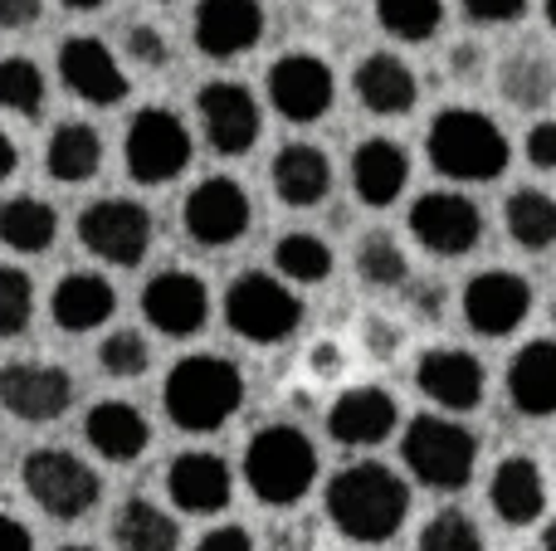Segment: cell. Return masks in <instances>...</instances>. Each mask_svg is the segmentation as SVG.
Wrapping results in <instances>:
<instances>
[{
  "mask_svg": "<svg viewBox=\"0 0 556 551\" xmlns=\"http://www.w3.org/2000/svg\"><path fill=\"white\" fill-rule=\"evenodd\" d=\"M410 513V488L386 464H352L327 484V517L346 542H391Z\"/></svg>",
  "mask_w": 556,
  "mask_h": 551,
  "instance_id": "obj_1",
  "label": "cell"
},
{
  "mask_svg": "<svg viewBox=\"0 0 556 551\" xmlns=\"http://www.w3.org/2000/svg\"><path fill=\"white\" fill-rule=\"evenodd\" d=\"M162 406L172 415L176 430L186 435H215L220 425H230L244 406V371L230 357H181L162 381Z\"/></svg>",
  "mask_w": 556,
  "mask_h": 551,
  "instance_id": "obj_2",
  "label": "cell"
},
{
  "mask_svg": "<svg viewBox=\"0 0 556 551\" xmlns=\"http://www.w3.org/2000/svg\"><path fill=\"white\" fill-rule=\"evenodd\" d=\"M425 156L440 176L450 181H498L513 162V146L503 137V127L493 117H483L479 107H444L434 113L430 132H425Z\"/></svg>",
  "mask_w": 556,
  "mask_h": 551,
  "instance_id": "obj_3",
  "label": "cell"
},
{
  "mask_svg": "<svg viewBox=\"0 0 556 551\" xmlns=\"http://www.w3.org/2000/svg\"><path fill=\"white\" fill-rule=\"evenodd\" d=\"M244 484L264 508H293L317 484V449L298 425H264L244 445Z\"/></svg>",
  "mask_w": 556,
  "mask_h": 551,
  "instance_id": "obj_4",
  "label": "cell"
},
{
  "mask_svg": "<svg viewBox=\"0 0 556 551\" xmlns=\"http://www.w3.org/2000/svg\"><path fill=\"white\" fill-rule=\"evenodd\" d=\"M401 459L425 488L459 494V488H469L473 464H479V439L450 415H415L405 425Z\"/></svg>",
  "mask_w": 556,
  "mask_h": 551,
  "instance_id": "obj_5",
  "label": "cell"
},
{
  "mask_svg": "<svg viewBox=\"0 0 556 551\" xmlns=\"http://www.w3.org/2000/svg\"><path fill=\"white\" fill-rule=\"evenodd\" d=\"M20 484H25L29 503L45 517H54V523H78L103 498L98 474L78 454H68V449H35V454H25Z\"/></svg>",
  "mask_w": 556,
  "mask_h": 551,
  "instance_id": "obj_6",
  "label": "cell"
},
{
  "mask_svg": "<svg viewBox=\"0 0 556 551\" xmlns=\"http://www.w3.org/2000/svg\"><path fill=\"white\" fill-rule=\"evenodd\" d=\"M225 322H230L244 342L274 347V342H288L298 332V322H303V298H298L283 279H269V273L250 269L225 289Z\"/></svg>",
  "mask_w": 556,
  "mask_h": 551,
  "instance_id": "obj_7",
  "label": "cell"
},
{
  "mask_svg": "<svg viewBox=\"0 0 556 551\" xmlns=\"http://www.w3.org/2000/svg\"><path fill=\"white\" fill-rule=\"evenodd\" d=\"M123 162L137 185H166L191 166V127L172 107H142L127 123Z\"/></svg>",
  "mask_w": 556,
  "mask_h": 551,
  "instance_id": "obj_8",
  "label": "cell"
},
{
  "mask_svg": "<svg viewBox=\"0 0 556 551\" xmlns=\"http://www.w3.org/2000/svg\"><path fill=\"white\" fill-rule=\"evenodd\" d=\"M78 244L113 269H137L152 249V210L142 201H93L78 215Z\"/></svg>",
  "mask_w": 556,
  "mask_h": 551,
  "instance_id": "obj_9",
  "label": "cell"
},
{
  "mask_svg": "<svg viewBox=\"0 0 556 551\" xmlns=\"http://www.w3.org/2000/svg\"><path fill=\"white\" fill-rule=\"evenodd\" d=\"M250 220H254V205H250V195H244V185L230 181V176H205L181 205L186 234H191L195 244H205V249L244 240Z\"/></svg>",
  "mask_w": 556,
  "mask_h": 551,
  "instance_id": "obj_10",
  "label": "cell"
},
{
  "mask_svg": "<svg viewBox=\"0 0 556 551\" xmlns=\"http://www.w3.org/2000/svg\"><path fill=\"white\" fill-rule=\"evenodd\" d=\"M410 234L440 259H459L483 240V210L459 191H425L410 205Z\"/></svg>",
  "mask_w": 556,
  "mask_h": 551,
  "instance_id": "obj_11",
  "label": "cell"
},
{
  "mask_svg": "<svg viewBox=\"0 0 556 551\" xmlns=\"http://www.w3.org/2000/svg\"><path fill=\"white\" fill-rule=\"evenodd\" d=\"M0 406L25 425H49L74 406V376L54 361H10L0 367Z\"/></svg>",
  "mask_w": 556,
  "mask_h": 551,
  "instance_id": "obj_12",
  "label": "cell"
},
{
  "mask_svg": "<svg viewBox=\"0 0 556 551\" xmlns=\"http://www.w3.org/2000/svg\"><path fill=\"white\" fill-rule=\"evenodd\" d=\"M532 312V283L513 269H483L464 289V318L479 337H513Z\"/></svg>",
  "mask_w": 556,
  "mask_h": 551,
  "instance_id": "obj_13",
  "label": "cell"
},
{
  "mask_svg": "<svg viewBox=\"0 0 556 551\" xmlns=\"http://www.w3.org/2000/svg\"><path fill=\"white\" fill-rule=\"evenodd\" d=\"M142 318L162 337H195L211 322V289H205V279H195L186 269H162L142 289Z\"/></svg>",
  "mask_w": 556,
  "mask_h": 551,
  "instance_id": "obj_14",
  "label": "cell"
},
{
  "mask_svg": "<svg viewBox=\"0 0 556 551\" xmlns=\"http://www.w3.org/2000/svg\"><path fill=\"white\" fill-rule=\"evenodd\" d=\"M59 78L74 98H84L88 107H113L127 98V74L113 59V49L98 35H68L59 44Z\"/></svg>",
  "mask_w": 556,
  "mask_h": 551,
  "instance_id": "obj_15",
  "label": "cell"
},
{
  "mask_svg": "<svg viewBox=\"0 0 556 551\" xmlns=\"http://www.w3.org/2000/svg\"><path fill=\"white\" fill-rule=\"evenodd\" d=\"M195 113H201L205 142L220 156H244L254 142H260V103L244 84H205L195 93Z\"/></svg>",
  "mask_w": 556,
  "mask_h": 551,
  "instance_id": "obj_16",
  "label": "cell"
},
{
  "mask_svg": "<svg viewBox=\"0 0 556 551\" xmlns=\"http://www.w3.org/2000/svg\"><path fill=\"white\" fill-rule=\"evenodd\" d=\"M337 98L332 68L317 54H283L269 68V103L288 123H317Z\"/></svg>",
  "mask_w": 556,
  "mask_h": 551,
  "instance_id": "obj_17",
  "label": "cell"
},
{
  "mask_svg": "<svg viewBox=\"0 0 556 551\" xmlns=\"http://www.w3.org/2000/svg\"><path fill=\"white\" fill-rule=\"evenodd\" d=\"M166 494H172V503L181 508V513L215 517L230 508L235 474L220 454H211V449H186V454H176L172 469H166Z\"/></svg>",
  "mask_w": 556,
  "mask_h": 551,
  "instance_id": "obj_18",
  "label": "cell"
},
{
  "mask_svg": "<svg viewBox=\"0 0 556 551\" xmlns=\"http://www.w3.org/2000/svg\"><path fill=\"white\" fill-rule=\"evenodd\" d=\"M395 425H401V410H395L391 390H381V386H352L327 410V435L346 449L386 445L395 435Z\"/></svg>",
  "mask_w": 556,
  "mask_h": 551,
  "instance_id": "obj_19",
  "label": "cell"
},
{
  "mask_svg": "<svg viewBox=\"0 0 556 551\" xmlns=\"http://www.w3.org/2000/svg\"><path fill=\"white\" fill-rule=\"evenodd\" d=\"M483 381H489L483 376V361L464 347H430L420 357V367H415V386H420L444 415H450V410L464 415V410L479 406Z\"/></svg>",
  "mask_w": 556,
  "mask_h": 551,
  "instance_id": "obj_20",
  "label": "cell"
},
{
  "mask_svg": "<svg viewBox=\"0 0 556 551\" xmlns=\"http://www.w3.org/2000/svg\"><path fill=\"white\" fill-rule=\"evenodd\" d=\"M191 29H195V49L205 59L250 54L264 39V5L260 0H201Z\"/></svg>",
  "mask_w": 556,
  "mask_h": 551,
  "instance_id": "obj_21",
  "label": "cell"
},
{
  "mask_svg": "<svg viewBox=\"0 0 556 551\" xmlns=\"http://www.w3.org/2000/svg\"><path fill=\"white\" fill-rule=\"evenodd\" d=\"M405 181H410V156L391 137H366L352 152V191L371 210H386V205L401 201Z\"/></svg>",
  "mask_w": 556,
  "mask_h": 551,
  "instance_id": "obj_22",
  "label": "cell"
},
{
  "mask_svg": "<svg viewBox=\"0 0 556 551\" xmlns=\"http://www.w3.org/2000/svg\"><path fill=\"white\" fill-rule=\"evenodd\" d=\"M117 312V289L93 269H74L49 293V318L59 332H93Z\"/></svg>",
  "mask_w": 556,
  "mask_h": 551,
  "instance_id": "obj_23",
  "label": "cell"
},
{
  "mask_svg": "<svg viewBox=\"0 0 556 551\" xmlns=\"http://www.w3.org/2000/svg\"><path fill=\"white\" fill-rule=\"evenodd\" d=\"M352 88L366 113H376V117H401V113H410L415 98H420L415 68L405 64L401 54H386V49L381 54H366L362 64H356Z\"/></svg>",
  "mask_w": 556,
  "mask_h": 551,
  "instance_id": "obj_24",
  "label": "cell"
},
{
  "mask_svg": "<svg viewBox=\"0 0 556 551\" xmlns=\"http://www.w3.org/2000/svg\"><path fill=\"white\" fill-rule=\"evenodd\" d=\"M489 503L508 527H532L547 513V484L528 454H508L489 478Z\"/></svg>",
  "mask_w": 556,
  "mask_h": 551,
  "instance_id": "obj_25",
  "label": "cell"
},
{
  "mask_svg": "<svg viewBox=\"0 0 556 551\" xmlns=\"http://www.w3.org/2000/svg\"><path fill=\"white\" fill-rule=\"evenodd\" d=\"M508 400L532 420L556 415V342L538 337L508 361Z\"/></svg>",
  "mask_w": 556,
  "mask_h": 551,
  "instance_id": "obj_26",
  "label": "cell"
},
{
  "mask_svg": "<svg viewBox=\"0 0 556 551\" xmlns=\"http://www.w3.org/2000/svg\"><path fill=\"white\" fill-rule=\"evenodd\" d=\"M84 439L103 459H113V464H132V459H142L147 445H152V425H147V415L137 406H127V400H103V406L88 410Z\"/></svg>",
  "mask_w": 556,
  "mask_h": 551,
  "instance_id": "obj_27",
  "label": "cell"
},
{
  "mask_svg": "<svg viewBox=\"0 0 556 551\" xmlns=\"http://www.w3.org/2000/svg\"><path fill=\"white\" fill-rule=\"evenodd\" d=\"M269 176H274L278 201L293 205V210H307V205L327 201V191H332V162H327V152L313 146V142L278 146Z\"/></svg>",
  "mask_w": 556,
  "mask_h": 551,
  "instance_id": "obj_28",
  "label": "cell"
},
{
  "mask_svg": "<svg viewBox=\"0 0 556 551\" xmlns=\"http://www.w3.org/2000/svg\"><path fill=\"white\" fill-rule=\"evenodd\" d=\"M117 551H181V523L152 498H127L113 517Z\"/></svg>",
  "mask_w": 556,
  "mask_h": 551,
  "instance_id": "obj_29",
  "label": "cell"
},
{
  "mask_svg": "<svg viewBox=\"0 0 556 551\" xmlns=\"http://www.w3.org/2000/svg\"><path fill=\"white\" fill-rule=\"evenodd\" d=\"M98 166H103V137H98V127H88V123L54 127V137H49V146H45V171L54 176L59 185L93 181Z\"/></svg>",
  "mask_w": 556,
  "mask_h": 551,
  "instance_id": "obj_30",
  "label": "cell"
},
{
  "mask_svg": "<svg viewBox=\"0 0 556 551\" xmlns=\"http://www.w3.org/2000/svg\"><path fill=\"white\" fill-rule=\"evenodd\" d=\"M59 240V215L49 201L35 195H15L0 205V244L15 254H45Z\"/></svg>",
  "mask_w": 556,
  "mask_h": 551,
  "instance_id": "obj_31",
  "label": "cell"
},
{
  "mask_svg": "<svg viewBox=\"0 0 556 551\" xmlns=\"http://www.w3.org/2000/svg\"><path fill=\"white\" fill-rule=\"evenodd\" d=\"M503 225H508L518 249H532V254L552 249L556 244V201L547 191H532V185L528 191H513L508 205H503Z\"/></svg>",
  "mask_w": 556,
  "mask_h": 551,
  "instance_id": "obj_32",
  "label": "cell"
},
{
  "mask_svg": "<svg viewBox=\"0 0 556 551\" xmlns=\"http://www.w3.org/2000/svg\"><path fill=\"white\" fill-rule=\"evenodd\" d=\"M274 269H278V279L313 289V283H323L327 273H332V249H327V240H317V234L293 230L274 244Z\"/></svg>",
  "mask_w": 556,
  "mask_h": 551,
  "instance_id": "obj_33",
  "label": "cell"
},
{
  "mask_svg": "<svg viewBox=\"0 0 556 551\" xmlns=\"http://www.w3.org/2000/svg\"><path fill=\"white\" fill-rule=\"evenodd\" d=\"M356 279L366 289H401L410 279V259L395 244V234H386V230L362 234V244H356Z\"/></svg>",
  "mask_w": 556,
  "mask_h": 551,
  "instance_id": "obj_34",
  "label": "cell"
},
{
  "mask_svg": "<svg viewBox=\"0 0 556 551\" xmlns=\"http://www.w3.org/2000/svg\"><path fill=\"white\" fill-rule=\"evenodd\" d=\"M552 93H556V74L547 59L532 54V49L508 59V68H503V98L513 107H542Z\"/></svg>",
  "mask_w": 556,
  "mask_h": 551,
  "instance_id": "obj_35",
  "label": "cell"
},
{
  "mask_svg": "<svg viewBox=\"0 0 556 551\" xmlns=\"http://www.w3.org/2000/svg\"><path fill=\"white\" fill-rule=\"evenodd\" d=\"M376 20H381L386 35L420 44V39H434V29H440L444 0H376Z\"/></svg>",
  "mask_w": 556,
  "mask_h": 551,
  "instance_id": "obj_36",
  "label": "cell"
},
{
  "mask_svg": "<svg viewBox=\"0 0 556 551\" xmlns=\"http://www.w3.org/2000/svg\"><path fill=\"white\" fill-rule=\"evenodd\" d=\"M45 74H39L35 59H0V107L20 117H35L45 107Z\"/></svg>",
  "mask_w": 556,
  "mask_h": 551,
  "instance_id": "obj_37",
  "label": "cell"
},
{
  "mask_svg": "<svg viewBox=\"0 0 556 551\" xmlns=\"http://www.w3.org/2000/svg\"><path fill=\"white\" fill-rule=\"evenodd\" d=\"M35 318V283L25 269L0 264V337H20Z\"/></svg>",
  "mask_w": 556,
  "mask_h": 551,
  "instance_id": "obj_38",
  "label": "cell"
},
{
  "mask_svg": "<svg viewBox=\"0 0 556 551\" xmlns=\"http://www.w3.org/2000/svg\"><path fill=\"white\" fill-rule=\"evenodd\" d=\"M98 367H103L108 376H117V381L142 376V371L152 367L147 337H142V332H132V328H117L113 337H103V347H98Z\"/></svg>",
  "mask_w": 556,
  "mask_h": 551,
  "instance_id": "obj_39",
  "label": "cell"
},
{
  "mask_svg": "<svg viewBox=\"0 0 556 551\" xmlns=\"http://www.w3.org/2000/svg\"><path fill=\"white\" fill-rule=\"evenodd\" d=\"M420 551H483V533L469 513H434L420 533Z\"/></svg>",
  "mask_w": 556,
  "mask_h": 551,
  "instance_id": "obj_40",
  "label": "cell"
},
{
  "mask_svg": "<svg viewBox=\"0 0 556 551\" xmlns=\"http://www.w3.org/2000/svg\"><path fill=\"white\" fill-rule=\"evenodd\" d=\"M127 54H132L137 64H147V68H162L166 59H172V49H166V35H162V29L137 25L132 35H127Z\"/></svg>",
  "mask_w": 556,
  "mask_h": 551,
  "instance_id": "obj_41",
  "label": "cell"
},
{
  "mask_svg": "<svg viewBox=\"0 0 556 551\" xmlns=\"http://www.w3.org/2000/svg\"><path fill=\"white\" fill-rule=\"evenodd\" d=\"M464 15L479 20V25H513V20H522V10H528V0H459Z\"/></svg>",
  "mask_w": 556,
  "mask_h": 551,
  "instance_id": "obj_42",
  "label": "cell"
},
{
  "mask_svg": "<svg viewBox=\"0 0 556 551\" xmlns=\"http://www.w3.org/2000/svg\"><path fill=\"white\" fill-rule=\"evenodd\" d=\"M528 162L538 171H556V123H538L528 132Z\"/></svg>",
  "mask_w": 556,
  "mask_h": 551,
  "instance_id": "obj_43",
  "label": "cell"
},
{
  "mask_svg": "<svg viewBox=\"0 0 556 551\" xmlns=\"http://www.w3.org/2000/svg\"><path fill=\"white\" fill-rule=\"evenodd\" d=\"M195 551H254V537L244 533L240 523H225V527H211V533L195 542Z\"/></svg>",
  "mask_w": 556,
  "mask_h": 551,
  "instance_id": "obj_44",
  "label": "cell"
},
{
  "mask_svg": "<svg viewBox=\"0 0 556 551\" xmlns=\"http://www.w3.org/2000/svg\"><path fill=\"white\" fill-rule=\"evenodd\" d=\"M269 551H327V547H323V537H317L313 523H293V527H278Z\"/></svg>",
  "mask_w": 556,
  "mask_h": 551,
  "instance_id": "obj_45",
  "label": "cell"
},
{
  "mask_svg": "<svg viewBox=\"0 0 556 551\" xmlns=\"http://www.w3.org/2000/svg\"><path fill=\"white\" fill-rule=\"evenodd\" d=\"M45 0H0V29H25L39 20Z\"/></svg>",
  "mask_w": 556,
  "mask_h": 551,
  "instance_id": "obj_46",
  "label": "cell"
},
{
  "mask_svg": "<svg viewBox=\"0 0 556 551\" xmlns=\"http://www.w3.org/2000/svg\"><path fill=\"white\" fill-rule=\"evenodd\" d=\"M0 551H35L29 527L20 523V517H10V513H0Z\"/></svg>",
  "mask_w": 556,
  "mask_h": 551,
  "instance_id": "obj_47",
  "label": "cell"
},
{
  "mask_svg": "<svg viewBox=\"0 0 556 551\" xmlns=\"http://www.w3.org/2000/svg\"><path fill=\"white\" fill-rule=\"evenodd\" d=\"M20 166V146L10 142V132H0V181H10Z\"/></svg>",
  "mask_w": 556,
  "mask_h": 551,
  "instance_id": "obj_48",
  "label": "cell"
},
{
  "mask_svg": "<svg viewBox=\"0 0 556 551\" xmlns=\"http://www.w3.org/2000/svg\"><path fill=\"white\" fill-rule=\"evenodd\" d=\"M542 551H556V517L542 527Z\"/></svg>",
  "mask_w": 556,
  "mask_h": 551,
  "instance_id": "obj_49",
  "label": "cell"
},
{
  "mask_svg": "<svg viewBox=\"0 0 556 551\" xmlns=\"http://www.w3.org/2000/svg\"><path fill=\"white\" fill-rule=\"evenodd\" d=\"M68 10H98V5H108V0H64Z\"/></svg>",
  "mask_w": 556,
  "mask_h": 551,
  "instance_id": "obj_50",
  "label": "cell"
},
{
  "mask_svg": "<svg viewBox=\"0 0 556 551\" xmlns=\"http://www.w3.org/2000/svg\"><path fill=\"white\" fill-rule=\"evenodd\" d=\"M547 25L556 29V0H547Z\"/></svg>",
  "mask_w": 556,
  "mask_h": 551,
  "instance_id": "obj_51",
  "label": "cell"
},
{
  "mask_svg": "<svg viewBox=\"0 0 556 551\" xmlns=\"http://www.w3.org/2000/svg\"><path fill=\"white\" fill-rule=\"evenodd\" d=\"M59 551H98V547H59Z\"/></svg>",
  "mask_w": 556,
  "mask_h": 551,
  "instance_id": "obj_52",
  "label": "cell"
}]
</instances>
